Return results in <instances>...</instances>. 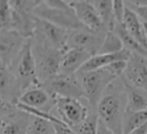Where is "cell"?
Here are the masks:
<instances>
[{"label": "cell", "mask_w": 147, "mask_h": 134, "mask_svg": "<svg viewBox=\"0 0 147 134\" xmlns=\"http://www.w3.org/2000/svg\"><path fill=\"white\" fill-rule=\"evenodd\" d=\"M69 33H70V31H68L63 27H60L48 21L37 17L36 30H34V34L32 38L39 39V40L46 42L47 45L52 46L53 48L64 52L67 48Z\"/></svg>", "instance_id": "8"}, {"label": "cell", "mask_w": 147, "mask_h": 134, "mask_svg": "<svg viewBox=\"0 0 147 134\" xmlns=\"http://www.w3.org/2000/svg\"><path fill=\"white\" fill-rule=\"evenodd\" d=\"M98 121L99 117L95 112H90L83 124L77 126L74 131L77 134H98Z\"/></svg>", "instance_id": "26"}, {"label": "cell", "mask_w": 147, "mask_h": 134, "mask_svg": "<svg viewBox=\"0 0 147 134\" xmlns=\"http://www.w3.org/2000/svg\"><path fill=\"white\" fill-rule=\"evenodd\" d=\"M23 94L22 88L9 70V68L1 65L0 66V96L2 102L11 103L17 105L21 95Z\"/></svg>", "instance_id": "15"}, {"label": "cell", "mask_w": 147, "mask_h": 134, "mask_svg": "<svg viewBox=\"0 0 147 134\" xmlns=\"http://www.w3.org/2000/svg\"><path fill=\"white\" fill-rule=\"evenodd\" d=\"M33 15L38 18L48 21L68 31L86 29L80 23V21L76 16L74 9L70 7L68 1H60V0L40 1L39 5L34 8Z\"/></svg>", "instance_id": "2"}, {"label": "cell", "mask_w": 147, "mask_h": 134, "mask_svg": "<svg viewBox=\"0 0 147 134\" xmlns=\"http://www.w3.org/2000/svg\"><path fill=\"white\" fill-rule=\"evenodd\" d=\"M103 39H105V36L98 34L88 29L70 31L65 50L78 48V49H84L91 53L92 56H94L100 53V49L103 44Z\"/></svg>", "instance_id": "11"}, {"label": "cell", "mask_w": 147, "mask_h": 134, "mask_svg": "<svg viewBox=\"0 0 147 134\" xmlns=\"http://www.w3.org/2000/svg\"><path fill=\"white\" fill-rule=\"evenodd\" d=\"M9 70L17 79L23 93L32 87L40 85L32 53V38L26 39L21 52L10 64Z\"/></svg>", "instance_id": "5"}, {"label": "cell", "mask_w": 147, "mask_h": 134, "mask_svg": "<svg viewBox=\"0 0 147 134\" xmlns=\"http://www.w3.org/2000/svg\"><path fill=\"white\" fill-rule=\"evenodd\" d=\"M14 18V9L9 1H0V31L11 30Z\"/></svg>", "instance_id": "25"}, {"label": "cell", "mask_w": 147, "mask_h": 134, "mask_svg": "<svg viewBox=\"0 0 147 134\" xmlns=\"http://www.w3.org/2000/svg\"><path fill=\"white\" fill-rule=\"evenodd\" d=\"M124 49L123 42L114 31H108L105 36L102 47L99 54H115Z\"/></svg>", "instance_id": "24"}, {"label": "cell", "mask_w": 147, "mask_h": 134, "mask_svg": "<svg viewBox=\"0 0 147 134\" xmlns=\"http://www.w3.org/2000/svg\"><path fill=\"white\" fill-rule=\"evenodd\" d=\"M130 134H147V123L144 124L142 126L136 128L134 131H132Z\"/></svg>", "instance_id": "31"}, {"label": "cell", "mask_w": 147, "mask_h": 134, "mask_svg": "<svg viewBox=\"0 0 147 134\" xmlns=\"http://www.w3.org/2000/svg\"><path fill=\"white\" fill-rule=\"evenodd\" d=\"M41 86L56 97H71L77 100H82L84 97V92L77 74L67 76L60 73Z\"/></svg>", "instance_id": "9"}, {"label": "cell", "mask_w": 147, "mask_h": 134, "mask_svg": "<svg viewBox=\"0 0 147 134\" xmlns=\"http://www.w3.org/2000/svg\"><path fill=\"white\" fill-rule=\"evenodd\" d=\"M116 80L109 85L102 95L96 107V115L114 134H124L123 123L126 112V96L123 81L119 86L116 84Z\"/></svg>", "instance_id": "1"}, {"label": "cell", "mask_w": 147, "mask_h": 134, "mask_svg": "<svg viewBox=\"0 0 147 134\" xmlns=\"http://www.w3.org/2000/svg\"><path fill=\"white\" fill-rule=\"evenodd\" d=\"M32 53L40 85L48 82L60 74L61 60L64 53L63 50L55 49L46 42L32 38Z\"/></svg>", "instance_id": "4"}, {"label": "cell", "mask_w": 147, "mask_h": 134, "mask_svg": "<svg viewBox=\"0 0 147 134\" xmlns=\"http://www.w3.org/2000/svg\"><path fill=\"white\" fill-rule=\"evenodd\" d=\"M122 81L124 85L126 96V113L142 111L147 109V89L137 87L125 80L123 77Z\"/></svg>", "instance_id": "17"}, {"label": "cell", "mask_w": 147, "mask_h": 134, "mask_svg": "<svg viewBox=\"0 0 147 134\" xmlns=\"http://www.w3.org/2000/svg\"><path fill=\"white\" fill-rule=\"evenodd\" d=\"M70 7L74 9L76 16L80 21V23L88 30L101 34L106 36L108 32V29L103 24L100 15L98 14L96 9L92 5L91 1H80V0H75V1H68Z\"/></svg>", "instance_id": "10"}, {"label": "cell", "mask_w": 147, "mask_h": 134, "mask_svg": "<svg viewBox=\"0 0 147 134\" xmlns=\"http://www.w3.org/2000/svg\"><path fill=\"white\" fill-rule=\"evenodd\" d=\"M125 5L129 8H131L138 15V17L142 21V23L147 24V6H145V5H138V3L133 2V1H125Z\"/></svg>", "instance_id": "27"}, {"label": "cell", "mask_w": 147, "mask_h": 134, "mask_svg": "<svg viewBox=\"0 0 147 134\" xmlns=\"http://www.w3.org/2000/svg\"><path fill=\"white\" fill-rule=\"evenodd\" d=\"M54 111V116L72 129L83 124L90 112H92L88 104H84L80 100L71 97H56V107Z\"/></svg>", "instance_id": "6"}, {"label": "cell", "mask_w": 147, "mask_h": 134, "mask_svg": "<svg viewBox=\"0 0 147 134\" xmlns=\"http://www.w3.org/2000/svg\"><path fill=\"white\" fill-rule=\"evenodd\" d=\"M18 103L42 112L52 113L56 107V96H54L45 87L39 85L25 90L21 95Z\"/></svg>", "instance_id": "12"}, {"label": "cell", "mask_w": 147, "mask_h": 134, "mask_svg": "<svg viewBox=\"0 0 147 134\" xmlns=\"http://www.w3.org/2000/svg\"><path fill=\"white\" fill-rule=\"evenodd\" d=\"M114 32L119 37V39L122 40L123 46H124V48L126 50H129L130 53H134V54L147 56V50L126 31V29L124 27L123 23H116L115 27H114Z\"/></svg>", "instance_id": "20"}, {"label": "cell", "mask_w": 147, "mask_h": 134, "mask_svg": "<svg viewBox=\"0 0 147 134\" xmlns=\"http://www.w3.org/2000/svg\"><path fill=\"white\" fill-rule=\"evenodd\" d=\"M54 127H55L56 134H77L71 127H69L64 123H55Z\"/></svg>", "instance_id": "29"}, {"label": "cell", "mask_w": 147, "mask_h": 134, "mask_svg": "<svg viewBox=\"0 0 147 134\" xmlns=\"http://www.w3.org/2000/svg\"><path fill=\"white\" fill-rule=\"evenodd\" d=\"M25 41L26 38L16 31H0V65L9 68Z\"/></svg>", "instance_id": "13"}, {"label": "cell", "mask_w": 147, "mask_h": 134, "mask_svg": "<svg viewBox=\"0 0 147 134\" xmlns=\"http://www.w3.org/2000/svg\"><path fill=\"white\" fill-rule=\"evenodd\" d=\"M26 134H56V132L54 123L40 117L31 116Z\"/></svg>", "instance_id": "23"}, {"label": "cell", "mask_w": 147, "mask_h": 134, "mask_svg": "<svg viewBox=\"0 0 147 134\" xmlns=\"http://www.w3.org/2000/svg\"><path fill=\"white\" fill-rule=\"evenodd\" d=\"M94 8L96 9L98 14L100 15L103 24L108 29V31H114L116 19L114 15V5L110 0H94L91 1Z\"/></svg>", "instance_id": "21"}, {"label": "cell", "mask_w": 147, "mask_h": 134, "mask_svg": "<svg viewBox=\"0 0 147 134\" xmlns=\"http://www.w3.org/2000/svg\"><path fill=\"white\" fill-rule=\"evenodd\" d=\"M98 134H114V133L110 131V128L103 121H101L99 119V121H98Z\"/></svg>", "instance_id": "30"}, {"label": "cell", "mask_w": 147, "mask_h": 134, "mask_svg": "<svg viewBox=\"0 0 147 134\" xmlns=\"http://www.w3.org/2000/svg\"><path fill=\"white\" fill-rule=\"evenodd\" d=\"M113 5H114V15H115L116 23H123V18H124V14H125V8H126L125 1L114 0Z\"/></svg>", "instance_id": "28"}, {"label": "cell", "mask_w": 147, "mask_h": 134, "mask_svg": "<svg viewBox=\"0 0 147 134\" xmlns=\"http://www.w3.org/2000/svg\"><path fill=\"white\" fill-rule=\"evenodd\" d=\"M144 26H145V32H146V37H147V24L144 23Z\"/></svg>", "instance_id": "32"}, {"label": "cell", "mask_w": 147, "mask_h": 134, "mask_svg": "<svg viewBox=\"0 0 147 134\" xmlns=\"http://www.w3.org/2000/svg\"><path fill=\"white\" fill-rule=\"evenodd\" d=\"M147 123V109L142 111H137L132 113H126L124 116V123H123V133L130 134L136 128L142 126Z\"/></svg>", "instance_id": "22"}, {"label": "cell", "mask_w": 147, "mask_h": 134, "mask_svg": "<svg viewBox=\"0 0 147 134\" xmlns=\"http://www.w3.org/2000/svg\"><path fill=\"white\" fill-rule=\"evenodd\" d=\"M31 115L1 101V134H26Z\"/></svg>", "instance_id": "7"}, {"label": "cell", "mask_w": 147, "mask_h": 134, "mask_svg": "<svg viewBox=\"0 0 147 134\" xmlns=\"http://www.w3.org/2000/svg\"><path fill=\"white\" fill-rule=\"evenodd\" d=\"M122 77L130 84L147 89V56L131 53Z\"/></svg>", "instance_id": "14"}, {"label": "cell", "mask_w": 147, "mask_h": 134, "mask_svg": "<svg viewBox=\"0 0 147 134\" xmlns=\"http://www.w3.org/2000/svg\"><path fill=\"white\" fill-rule=\"evenodd\" d=\"M130 55H131V53L129 50H126L125 48L123 50L118 52V53H115V54H98V55L92 56L82 66V69L79 71L86 72V71L99 70V69H102V68H106V66L110 65L111 63L118 62V61H127Z\"/></svg>", "instance_id": "18"}, {"label": "cell", "mask_w": 147, "mask_h": 134, "mask_svg": "<svg viewBox=\"0 0 147 134\" xmlns=\"http://www.w3.org/2000/svg\"><path fill=\"white\" fill-rule=\"evenodd\" d=\"M91 57H92V54L84 49L72 48V49L64 50L61 60L60 73L67 74V76L76 74Z\"/></svg>", "instance_id": "16"}, {"label": "cell", "mask_w": 147, "mask_h": 134, "mask_svg": "<svg viewBox=\"0 0 147 134\" xmlns=\"http://www.w3.org/2000/svg\"><path fill=\"white\" fill-rule=\"evenodd\" d=\"M123 25L126 29V31L147 50V37H146L144 23L138 17V15L127 6L125 8Z\"/></svg>", "instance_id": "19"}, {"label": "cell", "mask_w": 147, "mask_h": 134, "mask_svg": "<svg viewBox=\"0 0 147 134\" xmlns=\"http://www.w3.org/2000/svg\"><path fill=\"white\" fill-rule=\"evenodd\" d=\"M76 74L82 85L84 98L86 100L91 110L96 113V107L106 89L118 78L114 73H111L107 68L86 72L79 71Z\"/></svg>", "instance_id": "3"}]
</instances>
